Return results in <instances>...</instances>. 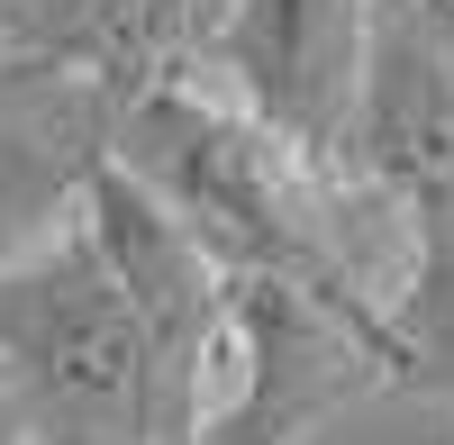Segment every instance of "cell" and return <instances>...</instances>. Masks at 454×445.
<instances>
[{
  "label": "cell",
  "instance_id": "cell-6",
  "mask_svg": "<svg viewBox=\"0 0 454 445\" xmlns=\"http://www.w3.org/2000/svg\"><path fill=\"white\" fill-rule=\"evenodd\" d=\"M119 119L128 100L109 82L0 36V264L82 218L91 173L119 155Z\"/></svg>",
  "mask_w": 454,
  "mask_h": 445
},
{
  "label": "cell",
  "instance_id": "cell-10",
  "mask_svg": "<svg viewBox=\"0 0 454 445\" xmlns=\"http://www.w3.org/2000/svg\"><path fill=\"white\" fill-rule=\"evenodd\" d=\"M0 445H36V427H27V410H19L10 373H0Z\"/></svg>",
  "mask_w": 454,
  "mask_h": 445
},
{
  "label": "cell",
  "instance_id": "cell-4",
  "mask_svg": "<svg viewBox=\"0 0 454 445\" xmlns=\"http://www.w3.org/2000/svg\"><path fill=\"white\" fill-rule=\"evenodd\" d=\"M372 391H400L382 337H364L300 282L237 273V391L209 410L192 445H309V427Z\"/></svg>",
  "mask_w": 454,
  "mask_h": 445
},
{
  "label": "cell",
  "instance_id": "cell-2",
  "mask_svg": "<svg viewBox=\"0 0 454 445\" xmlns=\"http://www.w3.org/2000/svg\"><path fill=\"white\" fill-rule=\"evenodd\" d=\"M0 373L36 445H192L173 427L155 337L82 218L0 264Z\"/></svg>",
  "mask_w": 454,
  "mask_h": 445
},
{
  "label": "cell",
  "instance_id": "cell-1",
  "mask_svg": "<svg viewBox=\"0 0 454 445\" xmlns=\"http://www.w3.org/2000/svg\"><path fill=\"white\" fill-rule=\"evenodd\" d=\"M119 164L192 218V237L227 273L300 282L309 301H327L336 318H355L364 337L391 346V291L372 282V264L355 254V228H346V209L364 191L336 164L300 155L291 137H273L218 82L182 73V82L137 91L119 119ZM391 373H400V346H391Z\"/></svg>",
  "mask_w": 454,
  "mask_h": 445
},
{
  "label": "cell",
  "instance_id": "cell-7",
  "mask_svg": "<svg viewBox=\"0 0 454 445\" xmlns=\"http://www.w3.org/2000/svg\"><path fill=\"white\" fill-rule=\"evenodd\" d=\"M346 182L419 237L427 218L454 209V64L419 0H382L372 19V64H364V109L346 137Z\"/></svg>",
  "mask_w": 454,
  "mask_h": 445
},
{
  "label": "cell",
  "instance_id": "cell-5",
  "mask_svg": "<svg viewBox=\"0 0 454 445\" xmlns=\"http://www.w3.org/2000/svg\"><path fill=\"white\" fill-rule=\"evenodd\" d=\"M372 19H382V0H227L200 82H218L273 137H291L300 155L346 173L364 64H372Z\"/></svg>",
  "mask_w": 454,
  "mask_h": 445
},
{
  "label": "cell",
  "instance_id": "cell-11",
  "mask_svg": "<svg viewBox=\"0 0 454 445\" xmlns=\"http://www.w3.org/2000/svg\"><path fill=\"white\" fill-rule=\"evenodd\" d=\"M427 10V27H436V46H445V64H454V0H419Z\"/></svg>",
  "mask_w": 454,
  "mask_h": 445
},
{
  "label": "cell",
  "instance_id": "cell-3",
  "mask_svg": "<svg viewBox=\"0 0 454 445\" xmlns=\"http://www.w3.org/2000/svg\"><path fill=\"white\" fill-rule=\"evenodd\" d=\"M82 228L100 237L109 273L128 282V301L155 337V363H164V400H173V427L200 436L209 410H218V363L237 373V273L192 237L155 182H137L119 155L91 173L82 191Z\"/></svg>",
  "mask_w": 454,
  "mask_h": 445
},
{
  "label": "cell",
  "instance_id": "cell-8",
  "mask_svg": "<svg viewBox=\"0 0 454 445\" xmlns=\"http://www.w3.org/2000/svg\"><path fill=\"white\" fill-rule=\"evenodd\" d=\"M227 0H0V36L109 82L119 100L209 64Z\"/></svg>",
  "mask_w": 454,
  "mask_h": 445
},
{
  "label": "cell",
  "instance_id": "cell-9",
  "mask_svg": "<svg viewBox=\"0 0 454 445\" xmlns=\"http://www.w3.org/2000/svg\"><path fill=\"white\" fill-rule=\"evenodd\" d=\"M391 346H400V391H427L454 410V209L409 237L391 291Z\"/></svg>",
  "mask_w": 454,
  "mask_h": 445
}]
</instances>
